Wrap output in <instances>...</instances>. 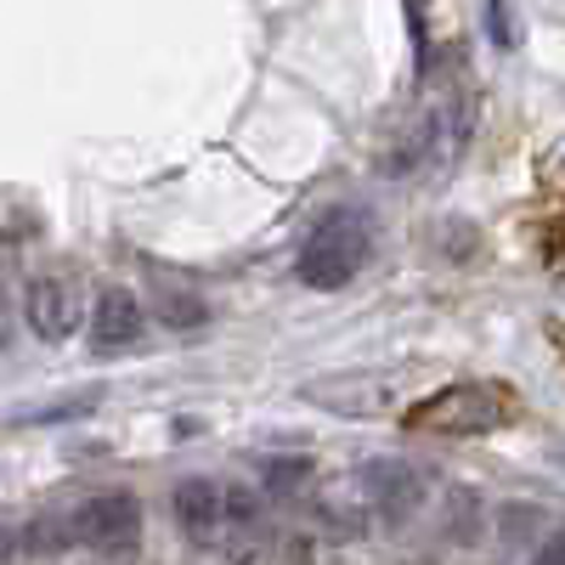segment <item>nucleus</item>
I'll return each mask as SVG.
<instances>
[{"label":"nucleus","instance_id":"nucleus-3","mask_svg":"<svg viewBox=\"0 0 565 565\" xmlns=\"http://www.w3.org/2000/svg\"><path fill=\"white\" fill-rule=\"evenodd\" d=\"M74 537L97 554H130L141 543V503L130 492H103V498L79 503Z\"/></svg>","mask_w":565,"mask_h":565},{"label":"nucleus","instance_id":"nucleus-1","mask_svg":"<svg viewBox=\"0 0 565 565\" xmlns=\"http://www.w3.org/2000/svg\"><path fill=\"white\" fill-rule=\"evenodd\" d=\"M367 249H373L367 215L351 210V204H340V210H328L306 232V249L295 260V277L306 282V289H317V295H334V289H345V282L367 266Z\"/></svg>","mask_w":565,"mask_h":565},{"label":"nucleus","instance_id":"nucleus-7","mask_svg":"<svg viewBox=\"0 0 565 565\" xmlns=\"http://www.w3.org/2000/svg\"><path fill=\"white\" fill-rule=\"evenodd\" d=\"M141 340V300L130 289H103L90 311V345L97 351H125Z\"/></svg>","mask_w":565,"mask_h":565},{"label":"nucleus","instance_id":"nucleus-6","mask_svg":"<svg viewBox=\"0 0 565 565\" xmlns=\"http://www.w3.org/2000/svg\"><path fill=\"white\" fill-rule=\"evenodd\" d=\"M362 492H367V503L385 514V521H407V514L418 509V476L407 463H391V458H380V463H367L362 469Z\"/></svg>","mask_w":565,"mask_h":565},{"label":"nucleus","instance_id":"nucleus-11","mask_svg":"<svg viewBox=\"0 0 565 565\" xmlns=\"http://www.w3.org/2000/svg\"><path fill=\"white\" fill-rule=\"evenodd\" d=\"M532 565H565V548H559V537H548L543 548H537V559Z\"/></svg>","mask_w":565,"mask_h":565},{"label":"nucleus","instance_id":"nucleus-12","mask_svg":"<svg viewBox=\"0 0 565 565\" xmlns=\"http://www.w3.org/2000/svg\"><path fill=\"white\" fill-rule=\"evenodd\" d=\"M7 554H12V526L0 521V559H7Z\"/></svg>","mask_w":565,"mask_h":565},{"label":"nucleus","instance_id":"nucleus-10","mask_svg":"<svg viewBox=\"0 0 565 565\" xmlns=\"http://www.w3.org/2000/svg\"><path fill=\"white\" fill-rule=\"evenodd\" d=\"M492 34H498V45H514V23H509V0H492Z\"/></svg>","mask_w":565,"mask_h":565},{"label":"nucleus","instance_id":"nucleus-4","mask_svg":"<svg viewBox=\"0 0 565 565\" xmlns=\"http://www.w3.org/2000/svg\"><path fill=\"white\" fill-rule=\"evenodd\" d=\"M23 311H29V328L45 345H63L79 328V289L68 277H34L29 295H23Z\"/></svg>","mask_w":565,"mask_h":565},{"label":"nucleus","instance_id":"nucleus-8","mask_svg":"<svg viewBox=\"0 0 565 565\" xmlns=\"http://www.w3.org/2000/svg\"><path fill=\"white\" fill-rule=\"evenodd\" d=\"M153 311H159V322H170V328H199V322H204V300L186 295V289H175V282H159Z\"/></svg>","mask_w":565,"mask_h":565},{"label":"nucleus","instance_id":"nucleus-2","mask_svg":"<svg viewBox=\"0 0 565 565\" xmlns=\"http://www.w3.org/2000/svg\"><path fill=\"white\" fill-rule=\"evenodd\" d=\"M509 413L503 391L498 385H481V380H463V385H447L436 396H424L407 407V424L413 430H430V436H487L498 430Z\"/></svg>","mask_w":565,"mask_h":565},{"label":"nucleus","instance_id":"nucleus-5","mask_svg":"<svg viewBox=\"0 0 565 565\" xmlns=\"http://www.w3.org/2000/svg\"><path fill=\"white\" fill-rule=\"evenodd\" d=\"M170 503H175L181 532L193 537V543H215L221 537V526H226V487H215L204 476H186Z\"/></svg>","mask_w":565,"mask_h":565},{"label":"nucleus","instance_id":"nucleus-9","mask_svg":"<svg viewBox=\"0 0 565 565\" xmlns=\"http://www.w3.org/2000/svg\"><path fill=\"white\" fill-rule=\"evenodd\" d=\"M306 481V458H277V463H266V487L271 492H295Z\"/></svg>","mask_w":565,"mask_h":565}]
</instances>
